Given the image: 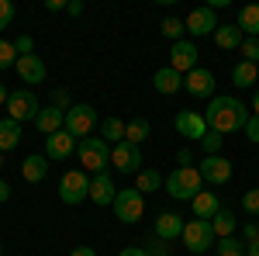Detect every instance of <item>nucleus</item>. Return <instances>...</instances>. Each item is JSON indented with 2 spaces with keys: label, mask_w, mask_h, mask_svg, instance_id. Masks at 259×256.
Returning a JSON list of instances; mask_svg holds the SVG:
<instances>
[{
  "label": "nucleus",
  "mask_w": 259,
  "mask_h": 256,
  "mask_svg": "<svg viewBox=\"0 0 259 256\" xmlns=\"http://www.w3.org/2000/svg\"><path fill=\"white\" fill-rule=\"evenodd\" d=\"M252 118L245 111V104L239 97H211L207 111H204V121L211 132L218 135H232V132H245V121Z\"/></svg>",
  "instance_id": "obj_1"
},
{
  "label": "nucleus",
  "mask_w": 259,
  "mask_h": 256,
  "mask_svg": "<svg viewBox=\"0 0 259 256\" xmlns=\"http://www.w3.org/2000/svg\"><path fill=\"white\" fill-rule=\"evenodd\" d=\"M166 191L177 201H194L204 191V177H200L197 166H177L169 177H166Z\"/></svg>",
  "instance_id": "obj_2"
},
{
  "label": "nucleus",
  "mask_w": 259,
  "mask_h": 256,
  "mask_svg": "<svg viewBox=\"0 0 259 256\" xmlns=\"http://www.w3.org/2000/svg\"><path fill=\"white\" fill-rule=\"evenodd\" d=\"M76 153H80V163L87 173H107V166H111V145L104 138H80Z\"/></svg>",
  "instance_id": "obj_3"
},
{
  "label": "nucleus",
  "mask_w": 259,
  "mask_h": 256,
  "mask_svg": "<svg viewBox=\"0 0 259 256\" xmlns=\"http://www.w3.org/2000/svg\"><path fill=\"white\" fill-rule=\"evenodd\" d=\"M59 197H62V204H69V208L83 204L90 197V173L87 170H69L59 180Z\"/></svg>",
  "instance_id": "obj_4"
},
{
  "label": "nucleus",
  "mask_w": 259,
  "mask_h": 256,
  "mask_svg": "<svg viewBox=\"0 0 259 256\" xmlns=\"http://www.w3.org/2000/svg\"><path fill=\"white\" fill-rule=\"evenodd\" d=\"M183 246L190 249V253H207L214 242H218V236H214V229H211V222H204V218H194V222H187L183 225Z\"/></svg>",
  "instance_id": "obj_5"
},
{
  "label": "nucleus",
  "mask_w": 259,
  "mask_h": 256,
  "mask_svg": "<svg viewBox=\"0 0 259 256\" xmlns=\"http://www.w3.org/2000/svg\"><path fill=\"white\" fill-rule=\"evenodd\" d=\"M94 125H97L94 104H73V107L66 111V132L73 138H90L94 135Z\"/></svg>",
  "instance_id": "obj_6"
},
{
  "label": "nucleus",
  "mask_w": 259,
  "mask_h": 256,
  "mask_svg": "<svg viewBox=\"0 0 259 256\" xmlns=\"http://www.w3.org/2000/svg\"><path fill=\"white\" fill-rule=\"evenodd\" d=\"M114 215H118V222H124V225H135V222H142V211H145V201H142V194L135 191V187H128V191H118V197H114Z\"/></svg>",
  "instance_id": "obj_7"
},
{
  "label": "nucleus",
  "mask_w": 259,
  "mask_h": 256,
  "mask_svg": "<svg viewBox=\"0 0 259 256\" xmlns=\"http://www.w3.org/2000/svg\"><path fill=\"white\" fill-rule=\"evenodd\" d=\"M7 111H11L7 118H14V121H35L41 107H38V97L24 87V90H14V94L7 97Z\"/></svg>",
  "instance_id": "obj_8"
},
{
  "label": "nucleus",
  "mask_w": 259,
  "mask_h": 256,
  "mask_svg": "<svg viewBox=\"0 0 259 256\" xmlns=\"http://www.w3.org/2000/svg\"><path fill=\"white\" fill-rule=\"evenodd\" d=\"M111 166L121 170V173H139L142 170V149L132 145V142H118L111 145Z\"/></svg>",
  "instance_id": "obj_9"
},
{
  "label": "nucleus",
  "mask_w": 259,
  "mask_h": 256,
  "mask_svg": "<svg viewBox=\"0 0 259 256\" xmlns=\"http://www.w3.org/2000/svg\"><path fill=\"white\" fill-rule=\"evenodd\" d=\"M183 28L194 35V39H204V35H214L218 31V18H214V11L211 7H194L187 21H183Z\"/></svg>",
  "instance_id": "obj_10"
},
{
  "label": "nucleus",
  "mask_w": 259,
  "mask_h": 256,
  "mask_svg": "<svg viewBox=\"0 0 259 256\" xmlns=\"http://www.w3.org/2000/svg\"><path fill=\"white\" fill-rule=\"evenodd\" d=\"M197 45L194 42H173V49H169V69H177L180 77L183 73H194L197 69Z\"/></svg>",
  "instance_id": "obj_11"
},
{
  "label": "nucleus",
  "mask_w": 259,
  "mask_h": 256,
  "mask_svg": "<svg viewBox=\"0 0 259 256\" xmlns=\"http://www.w3.org/2000/svg\"><path fill=\"white\" fill-rule=\"evenodd\" d=\"M200 177L207 180V184H228L232 180V159L225 156H204V163H200Z\"/></svg>",
  "instance_id": "obj_12"
},
{
  "label": "nucleus",
  "mask_w": 259,
  "mask_h": 256,
  "mask_svg": "<svg viewBox=\"0 0 259 256\" xmlns=\"http://www.w3.org/2000/svg\"><path fill=\"white\" fill-rule=\"evenodd\" d=\"M76 145H80V142L62 128V132L45 138V159H69L73 153H76Z\"/></svg>",
  "instance_id": "obj_13"
},
{
  "label": "nucleus",
  "mask_w": 259,
  "mask_h": 256,
  "mask_svg": "<svg viewBox=\"0 0 259 256\" xmlns=\"http://www.w3.org/2000/svg\"><path fill=\"white\" fill-rule=\"evenodd\" d=\"M183 90H187V94H194V97H211V94H214V73L197 66L194 73H187V77H183Z\"/></svg>",
  "instance_id": "obj_14"
},
{
  "label": "nucleus",
  "mask_w": 259,
  "mask_h": 256,
  "mask_svg": "<svg viewBox=\"0 0 259 256\" xmlns=\"http://www.w3.org/2000/svg\"><path fill=\"white\" fill-rule=\"evenodd\" d=\"M177 132L183 138L200 142L204 132H207V121H204V115H197V111H180V115H177Z\"/></svg>",
  "instance_id": "obj_15"
},
{
  "label": "nucleus",
  "mask_w": 259,
  "mask_h": 256,
  "mask_svg": "<svg viewBox=\"0 0 259 256\" xmlns=\"http://www.w3.org/2000/svg\"><path fill=\"white\" fill-rule=\"evenodd\" d=\"M114 197H118V187H114L111 173H94L90 177V201L94 204H114Z\"/></svg>",
  "instance_id": "obj_16"
},
{
  "label": "nucleus",
  "mask_w": 259,
  "mask_h": 256,
  "mask_svg": "<svg viewBox=\"0 0 259 256\" xmlns=\"http://www.w3.org/2000/svg\"><path fill=\"white\" fill-rule=\"evenodd\" d=\"M35 128H38L41 135L49 138V135H56V132H62L66 128V111H59V107H41L38 111V118H35Z\"/></svg>",
  "instance_id": "obj_17"
},
{
  "label": "nucleus",
  "mask_w": 259,
  "mask_h": 256,
  "mask_svg": "<svg viewBox=\"0 0 259 256\" xmlns=\"http://www.w3.org/2000/svg\"><path fill=\"white\" fill-rule=\"evenodd\" d=\"M14 69H18V77L24 80V83H41V80H45V62H41L38 56H21V59L14 62Z\"/></svg>",
  "instance_id": "obj_18"
},
{
  "label": "nucleus",
  "mask_w": 259,
  "mask_h": 256,
  "mask_svg": "<svg viewBox=\"0 0 259 256\" xmlns=\"http://www.w3.org/2000/svg\"><path fill=\"white\" fill-rule=\"evenodd\" d=\"M190 208H194V218L211 222V218L221 211V201H218V194H211V191H200V194L190 201Z\"/></svg>",
  "instance_id": "obj_19"
},
{
  "label": "nucleus",
  "mask_w": 259,
  "mask_h": 256,
  "mask_svg": "<svg viewBox=\"0 0 259 256\" xmlns=\"http://www.w3.org/2000/svg\"><path fill=\"white\" fill-rule=\"evenodd\" d=\"M183 218L180 215H173V211H162L159 218H156V236L159 239H166V242H173L177 236H183Z\"/></svg>",
  "instance_id": "obj_20"
},
{
  "label": "nucleus",
  "mask_w": 259,
  "mask_h": 256,
  "mask_svg": "<svg viewBox=\"0 0 259 256\" xmlns=\"http://www.w3.org/2000/svg\"><path fill=\"white\" fill-rule=\"evenodd\" d=\"M152 87L159 94H177V90H183V77H180L177 69L162 66V69H156V77H152Z\"/></svg>",
  "instance_id": "obj_21"
},
{
  "label": "nucleus",
  "mask_w": 259,
  "mask_h": 256,
  "mask_svg": "<svg viewBox=\"0 0 259 256\" xmlns=\"http://www.w3.org/2000/svg\"><path fill=\"white\" fill-rule=\"evenodd\" d=\"M21 145V121L0 118V153H11Z\"/></svg>",
  "instance_id": "obj_22"
},
{
  "label": "nucleus",
  "mask_w": 259,
  "mask_h": 256,
  "mask_svg": "<svg viewBox=\"0 0 259 256\" xmlns=\"http://www.w3.org/2000/svg\"><path fill=\"white\" fill-rule=\"evenodd\" d=\"M235 24L242 28L245 39H259V4H245L239 11V21Z\"/></svg>",
  "instance_id": "obj_23"
},
{
  "label": "nucleus",
  "mask_w": 259,
  "mask_h": 256,
  "mask_svg": "<svg viewBox=\"0 0 259 256\" xmlns=\"http://www.w3.org/2000/svg\"><path fill=\"white\" fill-rule=\"evenodd\" d=\"M21 177L28 180V184L45 180V177H49V159H45V156H28V159H24V166H21Z\"/></svg>",
  "instance_id": "obj_24"
},
{
  "label": "nucleus",
  "mask_w": 259,
  "mask_h": 256,
  "mask_svg": "<svg viewBox=\"0 0 259 256\" xmlns=\"http://www.w3.org/2000/svg\"><path fill=\"white\" fill-rule=\"evenodd\" d=\"M214 42H218V49H239L242 42H245V35H242L239 24H218Z\"/></svg>",
  "instance_id": "obj_25"
},
{
  "label": "nucleus",
  "mask_w": 259,
  "mask_h": 256,
  "mask_svg": "<svg viewBox=\"0 0 259 256\" xmlns=\"http://www.w3.org/2000/svg\"><path fill=\"white\" fill-rule=\"evenodd\" d=\"M232 83L235 87H256L259 83V66L256 62H235V69H232Z\"/></svg>",
  "instance_id": "obj_26"
},
{
  "label": "nucleus",
  "mask_w": 259,
  "mask_h": 256,
  "mask_svg": "<svg viewBox=\"0 0 259 256\" xmlns=\"http://www.w3.org/2000/svg\"><path fill=\"white\" fill-rule=\"evenodd\" d=\"M124 128H128V121H121V118H104V125H100V138L111 145H118V142H124Z\"/></svg>",
  "instance_id": "obj_27"
},
{
  "label": "nucleus",
  "mask_w": 259,
  "mask_h": 256,
  "mask_svg": "<svg viewBox=\"0 0 259 256\" xmlns=\"http://www.w3.org/2000/svg\"><path fill=\"white\" fill-rule=\"evenodd\" d=\"M235 225H239V222H235V215H232V211H225V208L211 218V229H214V236H218V239L235 236Z\"/></svg>",
  "instance_id": "obj_28"
},
{
  "label": "nucleus",
  "mask_w": 259,
  "mask_h": 256,
  "mask_svg": "<svg viewBox=\"0 0 259 256\" xmlns=\"http://www.w3.org/2000/svg\"><path fill=\"white\" fill-rule=\"evenodd\" d=\"M149 135H152V128H149V121H145V118L128 121V128H124V142H132V145H142Z\"/></svg>",
  "instance_id": "obj_29"
},
{
  "label": "nucleus",
  "mask_w": 259,
  "mask_h": 256,
  "mask_svg": "<svg viewBox=\"0 0 259 256\" xmlns=\"http://www.w3.org/2000/svg\"><path fill=\"white\" fill-rule=\"evenodd\" d=\"M166 180L156 173V170H139V184H135V191L139 194H152V191H159Z\"/></svg>",
  "instance_id": "obj_30"
},
{
  "label": "nucleus",
  "mask_w": 259,
  "mask_h": 256,
  "mask_svg": "<svg viewBox=\"0 0 259 256\" xmlns=\"http://www.w3.org/2000/svg\"><path fill=\"white\" fill-rule=\"evenodd\" d=\"M200 145H204V156H221V145H225V135H218V132H204V138H200Z\"/></svg>",
  "instance_id": "obj_31"
},
{
  "label": "nucleus",
  "mask_w": 259,
  "mask_h": 256,
  "mask_svg": "<svg viewBox=\"0 0 259 256\" xmlns=\"http://www.w3.org/2000/svg\"><path fill=\"white\" fill-rule=\"evenodd\" d=\"M218 256H245V242L235 239V236L218 239Z\"/></svg>",
  "instance_id": "obj_32"
},
{
  "label": "nucleus",
  "mask_w": 259,
  "mask_h": 256,
  "mask_svg": "<svg viewBox=\"0 0 259 256\" xmlns=\"http://www.w3.org/2000/svg\"><path fill=\"white\" fill-rule=\"evenodd\" d=\"M183 31H187V28H183L180 18H166L162 21V35H166L169 42H183Z\"/></svg>",
  "instance_id": "obj_33"
},
{
  "label": "nucleus",
  "mask_w": 259,
  "mask_h": 256,
  "mask_svg": "<svg viewBox=\"0 0 259 256\" xmlns=\"http://www.w3.org/2000/svg\"><path fill=\"white\" fill-rule=\"evenodd\" d=\"M11 62H18V49H14V42L0 39V69H11Z\"/></svg>",
  "instance_id": "obj_34"
},
{
  "label": "nucleus",
  "mask_w": 259,
  "mask_h": 256,
  "mask_svg": "<svg viewBox=\"0 0 259 256\" xmlns=\"http://www.w3.org/2000/svg\"><path fill=\"white\" fill-rule=\"evenodd\" d=\"M239 52H242V59H245V62H256V66H259V39H245L239 45Z\"/></svg>",
  "instance_id": "obj_35"
},
{
  "label": "nucleus",
  "mask_w": 259,
  "mask_h": 256,
  "mask_svg": "<svg viewBox=\"0 0 259 256\" xmlns=\"http://www.w3.org/2000/svg\"><path fill=\"white\" fill-rule=\"evenodd\" d=\"M14 14H18V7H14L11 0H0V31H4V28H11Z\"/></svg>",
  "instance_id": "obj_36"
},
{
  "label": "nucleus",
  "mask_w": 259,
  "mask_h": 256,
  "mask_svg": "<svg viewBox=\"0 0 259 256\" xmlns=\"http://www.w3.org/2000/svg\"><path fill=\"white\" fill-rule=\"evenodd\" d=\"M145 253H149V256H169V242L159 239V236H152V239H149V246H145Z\"/></svg>",
  "instance_id": "obj_37"
},
{
  "label": "nucleus",
  "mask_w": 259,
  "mask_h": 256,
  "mask_svg": "<svg viewBox=\"0 0 259 256\" xmlns=\"http://www.w3.org/2000/svg\"><path fill=\"white\" fill-rule=\"evenodd\" d=\"M242 208H245L249 215H259V187H252V191L242 194Z\"/></svg>",
  "instance_id": "obj_38"
},
{
  "label": "nucleus",
  "mask_w": 259,
  "mask_h": 256,
  "mask_svg": "<svg viewBox=\"0 0 259 256\" xmlns=\"http://www.w3.org/2000/svg\"><path fill=\"white\" fill-rule=\"evenodd\" d=\"M52 107H59V111H69L73 107V100H69V90H52Z\"/></svg>",
  "instance_id": "obj_39"
},
{
  "label": "nucleus",
  "mask_w": 259,
  "mask_h": 256,
  "mask_svg": "<svg viewBox=\"0 0 259 256\" xmlns=\"http://www.w3.org/2000/svg\"><path fill=\"white\" fill-rule=\"evenodd\" d=\"M14 49H18V59L21 56H35V42L28 39V35H21V39L14 42Z\"/></svg>",
  "instance_id": "obj_40"
},
{
  "label": "nucleus",
  "mask_w": 259,
  "mask_h": 256,
  "mask_svg": "<svg viewBox=\"0 0 259 256\" xmlns=\"http://www.w3.org/2000/svg\"><path fill=\"white\" fill-rule=\"evenodd\" d=\"M245 138H249V142H256V145H259V118H256V115H252V118L245 121Z\"/></svg>",
  "instance_id": "obj_41"
},
{
  "label": "nucleus",
  "mask_w": 259,
  "mask_h": 256,
  "mask_svg": "<svg viewBox=\"0 0 259 256\" xmlns=\"http://www.w3.org/2000/svg\"><path fill=\"white\" fill-rule=\"evenodd\" d=\"M242 239H245V246H249V242H259V225H256V222H245Z\"/></svg>",
  "instance_id": "obj_42"
},
{
  "label": "nucleus",
  "mask_w": 259,
  "mask_h": 256,
  "mask_svg": "<svg viewBox=\"0 0 259 256\" xmlns=\"http://www.w3.org/2000/svg\"><path fill=\"white\" fill-rule=\"evenodd\" d=\"M177 163H180V166H190V163H194V153H190V149H180V153H177Z\"/></svg>",
  "instance_id": "obj_43"
},
{
  "label": "nucleus",
  "mask_w": 259,
  "mask_h": 256,
  "mask_svg": "<svg viewBox=\"0 0 259 256\" xmlns=\"http://www.w3.org/2000/svg\"><path fill=\"white\" fill-rule=\"evenodd\" d=\"M66 11H69L73 18H80V14H83V4H80V0H69V4H66Z\"/></svg>",
  "instance_id": "obj_44"
},
{
  "label": "nucleus",
  "mask_w": 259,
  "mask_h": 256,
  "mask_svg": "<svg viewBox=\"0 0 259 256\" xmlns=\"http://www.w3.org/2000/svg\"><path fill=\"white\" fill-rule=\"evenodd\" d=\"M118 256H149L145 249H139V246H128V249H121Z\"/></svg>",
  "instance_id": "obj_45"
},
{
  "label": "nucleus",
  "mask_w": 259,
  "mask_h": 256,
  "mask_svg": "<svg viewBox=\"0 0 259 256\" xmlns=\"http://www.w3.org/2000/svg\"><path fill=\"white\" fill-rule=\"evenodd\" d=\"M69 256H97V253H94L90 246H76V249H73V253H69Z\"/></svg>",
  "instance_id": "obj_46"
},
{
  "label": "nucleus",
  "mask_w": 259,
  "mask_h": 256,
  "mask_svg": "<svg viewBox=\"0 0 259 256\" xmlns=\"http://www.w3.org/2000/svg\"><path fill=\"white\" fill-rule=\"evenodd\" d=\"M7 197H11V184H4V180H0V204H4Z\"/></svg>",
  "instance_id": "obj_47"
},
{
  "label": "nucleus",
  "mask_w": 259,
  "mask_h": 256,
  "mask_svg": "<svg viewBox=\"0 0 259 256\" xmlns=\"http://www.w3.org/2000/svg\"><path fill=\"white\" fill-rule=\"evenodd\" d=\"M245 256H259V242H249L245 246Z\"/></svg>",
  "instance_id": "obj_48"
},
{
  "label": "nucleus",
  "mask_w": 259,
  "mask_h": 256,
  "mask_svg": "<svg viewBox=\"0 0 259 256\" xmlns=\"http://www.w3.org/2000/svg\"><path fill=\"white\" fill-rule=\"evenodd\" d=\"M252 115L259 118V87H256V94H252Z\"/></svg>",
  "instance_id": "obj_49"
},
{
  "label": "nucleus",
  "mask_w": 259,
  "mask_h": 256,
  "mask_svg": "<svg viewBox=\"0 0 259 256\" xmlns=\"http://www.w3.org/2000/svg\"><path fill=\"white\" fill-rule=\"evenodd\" d=\"M7 97H11V94H7V87H0V104H7Z\"/></svg>",
  "instance_id": "obj_50"
},
{
  "label": "nucleus",
  "mask_w": 259,
  "mask_h": 256,
  "mask_svg": "<svg viewBox=\"0 0 259 256\" xmlns=\"http://www.w3.org/2000/svg\"><path fill=\"white\" fill-rule=\"evenodd\" d=\"M0 166H4V153H0Z\"/></svg>",
  "instance_id": "obj_51"
}]
</instances>
